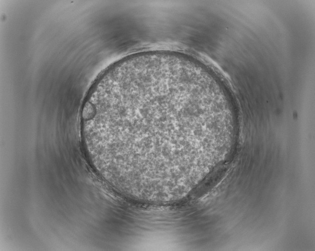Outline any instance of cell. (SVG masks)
I'll list each match as a JSON object with an SVG mask.
<instances>
[{
    "mask_svg": "<svg viewBox=\"0 0 315 251\" xmlns=\"http://www.w3.org/2000/svg\"><path fill=\"white\" fill-rule=\"evenodd\" d=\"M186 100L167 91L151 92L126 116L127 140L149 157H169L181 152L179 122Z\"/></svg>",
    "mask_w": 315,
    "mask_h": 251,
    "instance_id": "obj_1",
    "label": "cell"
}]
</instances>
